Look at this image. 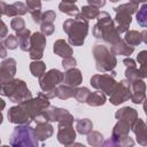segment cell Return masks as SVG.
I'll use <instances>...</instances> for the list:
<instances>
[{"mask_svg": "<svg viewBox=\"0 0 147 147\" xmlns=\"http://www.w3.org/2000/svg\"><path fill=\"white\" fill-rule=\"evenodd\" d=\"M96 20L98 22L92 29V33L96 39H102L110 45H114L122 39L121 33L116 28L115 21H113L107 11H100Z\"/></svg>", "mask_w": 147, "mask_h": 147, "instance_id": "6da1fadb", "label": "cell"}, {"mask_svg": "<svg viewBox=\"0 0 147 147\" xmlns=\"http://www.w3.org/2000/svg\"><path fill=\"white\" fill-rule=\"evenodd\" d=\"M88 20H85L80 16L75 18H68L63 23V31L68 34V42L71 46H83L85 38L88 33Z\"/></svg>", "mask_w": 147, "mask_h": 147, "instance_id": "7a4b0ae2", "label": "cell"}, {"mask_svg": "<svg viewBox=\"0 0 147 147\" xmlns=\"http://www.w3.org/2000/svg\"><path fill=\"white\" fill-rule=\"evenodd\" d=\"M1 95L7 96L9 101L14 103H21L32 98V93L26 86V83L22 79L14 78L9 82L1 84Z\"/></svg>", "mask_w": 147, "mask_h": 147, "instance_id": "3957f363", "label": "cell"}, {"mask_svg": "<svg viewBox=\"0 0 147 147\" xmlns=\"http://www.w3.org/2000/svg\"><path fill=\"white\" fill-rule=\"evenodd\" d=\"M9 144L13 147H38L39 140L34 127L31 125H17L10 134Z\"/></svg>", "mask_w": 147, "mask_h": 147, "instance_id": "277c9868", "label": "cell"}, {"mask_svg": "<svg viewBox=\"0 0 147 147\" xmlns=\"http://www.w3.org/2000/svg\"><path fill=\"white\" fill-rule=\"evenodd\" d=\"M93 57L95 61V68L100 72H111L114 71L117 59L115 54L109 51L105 45H95L93 47Z\"/></svg>", "mask_w": 147, "mask_h": 147, "instance_id": "5b68a950", "label": "cell"}, {"mask_svg": "<svg viewBox=\"0 0 147 147\" xmlns=\"http://www.w3.org/2000/svg\"><path fill=\"white\" fill-rule=\"evenodd\" d=\"M20 105L26 110V113L31 116V118L36 123H38V122L44 121L42 119V114L51 106V102H49V99L37 95L36 98H31L29 100H25V101L21 102Z\"/></svg>", "mask_w": 147, "mask_h": 147, "instance_id": "8992f818", "label": "cell"}, {"mask_svg": "<svg viewBox=\"0 0 147 147\" xmlns=\"http://www.w3.org/2000/svg\"><path fill=\"white\" fill-rule=\"evenodd\" d=\"M116 83L117 82L115 80V76H113L111 74H96L93 75L90 79V84L92 85V87L103 92L106 95L111 94Z\"/></svg>", "mask_w": 147, "mask_h": 147, "instance_id": "52a82bcc", "label": "cell"}, {"mask_svg": "<svg viewBox=\"0 0 147 147\" xmlns=\"http://www.w3.org/2000/svg\"><path fill=\"white\" fill-rule=\"evenodd\" d=\"M64 74L59 69H51L39 78V86L42 91H54L56 86L63 83Z\"/></svg>", "mask_w": 147, "mask_h": 147, "instance_id": "ba28073f", "label": "cell"}, {"mask_svg": "<svg viewBox=\"0 0 147 147\" xmlns=\"http://www.w3.org/2000/svg\"><path fill=\"white\" fill-rule=\"evenodd\" d=\"M131 99V91H130V80L123 79L119 83H116L111 94L109 95V102L114 106H119L125 101Z\"/></svg>", "mask_w": 147, "mask_h": 147, "instance_id": "9c48e42d", "label": "cell"}, {"mask_svg": "<svg viewBox=\"0 0 147 147\" xmlns=\"http://www.w3.org/2000/svg\"><path fill=\"white\" fill-rule=\"evenodd\" d=\"M46 36L41 32H33L30 39L29 56L33 60H41L44 56V51L46 48Z\"/></svg>", "mask_w": 147, "mask_h": 147, "instance_id": "30bf717a", "label": "cell"}, {"mask_svg": "<svg viewBox=\"0 0 147 147\" xmlns=\"http://www.w3.org/2000/svg\"><path fill=\"white\" fill-rule=\"evenodd\" d=\"M7 118L10 123L16 125H30L33 119L26 113V110L18 103L17 106H13L7 111Z\"/></svg>", "mask_w": 147, "mask_h": 147, "instance_id": "8fae6325", "label": "cell"}, {"mask_svg": "<svg viewBox=\"0 0 147 147\" xmlns=\"http://www.w3.org/2000/svg\"><path fill=\"white\" fill-rule=\"evenodd\" d=\"M130 91H131V101L134 105H140L146 99V83L144 79H134L130 82Z\"/></svg>", "mask_w": 147, "mask_h": 147, "instance_id": "7c38bea8", "label": "cell"}, {"mask_svg": "<svg viewBox=\"0 0 147 147\" xmlns=\"http://www.w3.org/2000/svg\"><path fill=\"white\" fill-rule=\"evenodd\" d=\"M0 6H1V14L3 16L16 17V16H23V15H25L28 13L26 5H24L21 1H16V2H14L11 5H8L3 0H1Z\"/></svg>", "mask_w": 147, "mask_h": 147, "instance_id": "4fadbf2b", "label": "cell"}, {"mask_svg": "<svg viewBox=\"0 0 147 147\" xmlns=\"http://www.w3.org/2000/svg\"><path fill=\"white\" fill-rule=\"evenodd\" d=\"M16 60L13 57L3 59L0 64V83L3 84L14 79L16 74Z\"/></svg>", "mask_w": 147, "mask_h": 147, "instance_id": "5bb4252c", "label": "cell"}, {"mask_svg": "<svg viewBox=\"0 0 147 147\" xmlns=\"http://www.w3.org/2000/svg\"><path fill=\"white\" fill-rule=\"evenodd\" d=\"M57 141L64 146H71L76 140V130L72 125L57 126Z\"/></svg>", "mask_w": 147, "mask_h": 147, "instance_id": "9a60e30c", "label": "cell"}, {"mask_svg": "<svg viewBox=\"0 0 147 147\" xmlns=\"http://www.w3.org/2000/svg\"><path fill=\"white\" fill-rule=\"evenodd\" d=\"M131 130L136 134L137 142L141 146H147V124L141 118L138 117Z\"/></svg>", "mask_w": 147, "mask_h": 147, "instance_id": "2e32d148", "label": "cell"}, {"mask_svg": "<svg viewBox=\"0 0 147 147\" xmlns=\"http://www.w3.org/2000/svg\"><path fill=\"white\" fill-rule=\"evenodd\" d=\"M115 117L116 119L124 121L131 126H133V124L138 119V111L132 107H123L115 113Z\"/></svg>", "mask_w": 147, "mask_h": 147, "instance_id": "e0dca14e", "label": "cell"}, {"mask_svg": "<svg viewBox=\"0 0 147 147\" xmlns=\"http://www.w3.org/2000/svg\"><path fill=\"white\" fill-rule=\"evenodd\" d=\"M34 132L36 136L38 138L39 141H45L48 138H51L54 133V127L51 124V122L47 121H42V122H38L36 127H34Z\"/></svg>", "mask_w": 147, "mask_h": 147, "instance_id": "ac0fdd59", "label": "cell"}, {"mask_svg": "<svg viewBox=\"0 0 147 147\" xmlns=\"http://www.w3.org/2000/svg\"><path fill=\"white\" fill-rule=\"evenodd\" d=\"M82 82H83V75H82V71L79 69L71 68L64 72L63 83L65 85H69L72 87H78L82 84Z\"/></svg>", "mask_w": 147, "mask_h": 147, "instance_id": "d6986e66", "label": "cell"}, {"mask_svg": "<svg viewBox=\"0 0 147 147\" xmlns=\"http://www.w3.org/2000/svg\"><path fill=\"white\" fill-rule=\"evenodd\" d=\"M28 11L31 14V17L34 23L41 24V0H25Z\"/></svg>", "mask_w": 147, "mask_h": 147, "instance_id": "ffe728a7", "label": "cell"}, {"mask_svg": "<svg viewBox=\"0 0 147 147\" xmlns=\"http://www.w3.org/2000/svg\"><path fill=\"white\" fill-rule=\"evenodd\" d=\"M53 52L56 55H59V56H61L63 59L64 57H68V56H72V53H74L70 44L67 42L64 39H57L54 42V45H53Z\"/></svg>", "mask_w": 147, "mask_h": 147, "instance_id": "44dd1931", "label": "cell"}, {"mask_svg": "<svg viewBox=\"0 0 147 147\" xmlns=\"http://www.w3.org/2000/svg\"><path fill=\"white\" fill-rule=\"evenodd\" d=\"M114 21H115V24H116L118 32L125 33L126 31H129L130 24L132 22V17L130 14H126V13H116Z\"/></svg>", "mask_w": 147, "mask_h": 147, "instance_id": "7402d4cb", "label": "cell"}, {"mask_svg": "<svg viewBox=\"0 0 147 147\" xmlns=\"http://www.w3.org/2000/svg\"><path fill=\"white\" fill-rule=\"evenodd\" d=\"M110 51L115 54V55H125V56H130L133 52H134V47L130 46L124 39H121L119 41H117L116 44L111 45Z\"/></svg>", "mask_w": 147, "mask_h": 147, "instance_id": "603a6c76", "label": "cell"}, {"mask_svg": "<svg viewBox=\"0 0 147 147\" xmlns=\"http://www.w3.org/2000/svg\"><path fill=\"white\" fill-rule=\"evenodd\" d=\"M132 129V126L130 124H127L124 121L117 119V123L114 125L113 131H111V137L113 138H122L125 136H129L130 130Z\"/></svg>", "mask_w": 147, "mask_h": 147, "instance_id": "cb8c5ba5", "label": "cell"}, {"mask_svg": "<svg viewBox=\"0 0 147 147\" xmlns=\"http://www.w3.org/2000/svg\"><path fill=\"white\" fill-rule=\"evenodd\" d=\"M16 36L18 38V47L23 52H29L30 48V39H31V31L29 29H23L16 32Z\"/></svg>", "mask_w": 147, "mask_h": 147, "instance_id": "d4e9b609", "label": "cell"}, {"mask_svg": "<svg viewBox=\"0 0 147 147\" xmlns=\"http://www.w3.org/2000/svg\"><path fill=\"white\" fill-rule=\"evenodd\" d=\"M107 102V96L103 92L101 91H95V92H91V94L87 98L86 103L91 107H100L103 106Z\"/></svg>", "mask_w": 147, "mask_h": 147, "instance_id": "484cf974", "label": "cell"}, {"mask_svg": "<svg viewBox=\"0 0 147 147\" xmlns=\"http://www.w3.org/2000/svg\"><path fill=\"white\" fill-rule=\"evenodd\" d=\"M103 146H119V147H127V146H133L134 141L130 136H125L122 138H113L110 137L108 140L103 141Z\"/></svg>", "mask_w": 147, "mask_h": 147, "instance_id": "4316f807", "label": "cell"}, {"mask_svg": "<svg viewBox=\"0 0 147 147\" xmlns=\"http://www.w3.org/2000/svg\"><path fill=\"white\" fill-rule=\"evenodd\" d=\"M76 88L77 87H72V86H69V85H59L56 86L55 88V93H56V96L61 100H67V99H70V98H74L75 96V93H76Z\"/></svg>", "mask_w": 147, "mask_h": 147, "instance_id": "83f0119b", "label": "cell"}, {"mask_svg": "<svg viewBox=\"0 0 147 147\" xmlns=\"http://www.w3.org/2000/svg\"><path fill=\"white\" fill-rule=\"evenodd\" d=\"M76 131L79 134L87 136L90 132L93 131V123L88 118H79L76 121Z\"/></svg>", "mask_w": 147, "mask_h": 147, "instance_id": "f1b7e54d", "label": "cell"}, {"mask_svg": "<svg viewBox=\"0 0 147 147\" xmlns=\"http://www.w3.org/2000/svg\"><path fill=\"white\" fill-rule=\"evenodd\" d=\"M59 9L61 13H64L69 16H72V17H77L79 14H80V10L79 8L74 3V2H60L59 5Z\"/></svg>", "mask_w": 147, "mask_h": 147, "instance_id": "f546056e", "label": "cell"}, {"mask_svg": "<svg viewBox=\"0 0 147 147\" xmlns=\"http://www.w3.org/2000/svg\"><path fill=\"white\" fill-rule=\"evenodd\" d=\"M124 40L130 45V46H139L142 42V37L141 32H138L137 30H129L125 32Z\"/></svg>", "mask_w": 147, "mask_h": 147, "instance_id": "4dcf8cb0", "label": "cell"}, {"mask_svg": "<svg viewBox=\"0 0 147 147\" xmlns=\"http://www.w3.org/2000/svg\"><path fill=\"white\" fill-rule=\"evenodd\" d=\"M30 71L33 77L40 78L46 72V64L40 60H33L30 63Z\"/></svg>", "mask_w": 147, "mask_h": 147, "instance_id": "1f68e13d", "label": "cell"}, {"mask_svg": "<svg viewBox=\"0 0 147 147\" xmlns=\"http://www.w3.org/2000/svg\"><path fill=\"white\" fill-rule=\"evenodd\" d=\"M100 14V10L99 8L96 7H93L91 5H87V6H83L82 9H80V14L78 16L85 18V20H93V18H96Z\"/></svg>", "mask_w": 147, "mask_h": 147, "instance_id": "d6a6232c", "label": "cell"}, {"mask_svg": "<svg viewBox=\"0 0 147 147\" xmlns=\"http://www.w3.org/2000/svg\"><path fill=\"white\" fill-rule=\"evenodd\" d=\"M138 5H139V3L129 1V2H126V3H123V5H119V6H117V7H114L113 9H114L115 13H126V14L132 15V14H134V13L138 11V9H139V8H138Z\"/></svg>", "mask_w": 147, "mask_h": 147, "instance_id": "836d02e7", "label": "cell"}, {"mask_svg": "<svg viewBox=\"0 0 147 147\" xmlns=\"http://www.w3.org/2000/svg\"><path fill=\"white\" fill-rule=\"evenodd\" d=\"M137 61L140 64L139 71L141 75V78H147V51H140L137 55Z\"/></svg>", "mask_w": 147, "mask_h": 147, "instance_id": "e575fe53", "label": "cell"}, {"mask_svg": "<svg viewBox=\"0 0 147 147\" xmlns=\"http://www.w3.org/2000/svg\"><path fill=\"white\" fill-rule=\"evenodd\" d=\"M75 118L74 116L64 108H61V113L57 121V126H65V125H72Z\"/></svg>", "mask_w": 147, "mask_h": 147, "instance_id": "d590c367", "label": "cell"}, {"mask_svg": "<svg viewBox=\"0 0 147 147\" xmlns=\"http://www.w3.org/2000/svg\"><path fill=\"white\" fill-rule=\"evenodd\" d=\"M136 18L141 28L147 29V2H145L136 13Z\"/></svg>", "mask_w": 147, "mask_h": 147, "instance_id": "8d00e7d4", "label": "cell"}, {"mask_svg": "<svg viewBox=\"0 0 147 147\" xmlns=\"http://www.w3.org/2000/svg\"><path fill=\"white\" fill-rule=\"evenodd\" d=\"M87 142L91 146H101L103 144V136L99 131H92L87 134Z\"/></svg>", "mask_w": 147, "mask_h": 147, "instance_id": "74e56055", "label": "cell"}, {"mask_svg": "<svg viewBox=\"0 0 147 147\" xmlns=\"http://www.w3.org/2000/svg\"><path fill=\"white\" fill-rule=\"evenodd\" d=\"M90 94H91V91H90L87 87H85V86H83V87H77L74 98H75L79 103H86L87 98H88Z\"/></svg>", "mask_w": 147, "mask_h": 147, "instance_id": "f35d334b", "label": "cell"}, {"mask_svg": "<svg viewBox=\"0 0 147 147\" xmlns=\"http://www.w3.org/2000/svg\"><path fill=\"white\" fill-rule=\"evenodd\" d=\"M2 42H3V45L8 48V49H16L20 45H18V38H17V36H15V34H8L5 39H2L1 40Z\"/></svg>", "mask_w": 147, "mask_h": 147, "instance_id": "ab89813d", "label": "cell"}, {"mask_svg": "<svg viewBox=\"0 0 147 147\" xmlns=\"http://www.w3.org/2000/svg\"><path fill=\"white\" fill-rule=\"evenodd\" d=\"M124 74H125V78L129 79L130 82L131 80H134V79H140L141 78L140 71H139V69L137 67H126Z\"/></svg>", "mask_w": 147, "mask_h": 147, "instance_id": "60d3db41", "label": "cell"}, {"mask_svg": "<svg viewBox=\"0 0 147 147\" xmlns=\"http://www.w3.org/2000/svg\"><path fill=\"white\" fill-rule=\"evenodd\" d=\"M10 28H11L15 32H17V31H20V30H23V29H25V21H24L21 16H16V17H14V18L11 20V22H10Z\"/></svg>", "mask_w": 147, "mask_h": 147, "instance_id": "b9f144b4", "label": "cell"}, {"mask_svg": "<svg viewBox=\"0 0 147 147\" xmlns=\"http://www.w3.org/2000/svg\"><path fill=\"white\" fill-rule=\"evenodd\" d=\"M54 30H55L54 23H45V22H42V23L40 24V32L44 33L45 36H51V34H53Z\"/></svg>", "mask_w": 147, "mask_h": 147, "instance_id": "7bdbcfd3", "label": "cell"}, {"mask_svg": "<svg viewBox=\"0 0 147 147\" xmlns=\"http://www.w3.org/2000/svg\"><path fill=\"white\" fill-rule=\"evenodd\" d=\"M56 18V14L54 10H46L42 13V16H41V23L45 22V23H54Z\"/></svg>", "mask_w": 147, "mask_h": 147, "instance_id": "ee69618b", "label": "cell"}, {"mask_svg": "<svg viewBox=\"0 0 147 147\" xmlns=\"http://www.w3.org/2000/svg\"><path fill=\"white\" fill-rule=\"evenodd\" d=\"M77 64V60L74 57V56H68V57H64L62 60V67L68 70V69H71V68H75Z\"/></svg>", "mask_w": 147, "mask_h": 147, "instance_id": "f6af8a7d", "label": "cell"}, {"mask_svg": "<svg viewBox=\"0 0 147 147\" xmlns=\"http://www.w3.org/2000/svg\"><path fill=\"white\" fill-rule=\"evenodd\" d=\"M87 2H88V5L96 7V8H101L106 5V0H87Z\"/></svg>", "mask_w": 147, "mask_h": 147, "instance_id": "bcb514c9", "label": "cell"}, {"mask_svg": "<svg viewBox=\"0 0 147 147\" xmlns=\"http://www.w3.org/2000/svg\"><path fill=\"white\" fill-rule=\"evenodd\" d=\"M123 63H124V65H125V67H137L136 60L131 59L130 56H129V57H125V59L123 60Z\"/></svg>", "mask_w": 147, "mask_h": 147, "instance_id": "7dc6e473", "label": "cell"}, {"mask_svg": "<svg viewBox=\"0 0 147 147\" xmlns=\"http://www.w3.org/2000/svg\"><path fill=\"white\" fill-rule=\"evenodd\" d=\"M0 48H1V53H0V56H1L2 59H5V57H6V55H7V52H6V48H7V47L3 45V42H2V41L0 42Z\"/></svg>", "mask_w": 147, "mask_h": 147, "instance_id": "c3c4849f", "label": "cell"}, {"mask_svg": "<svg viewBox=\"0 0 147 147\" xmlns=\"http://www.w3.org/2000/svg\"><path fill=\"white\" fill-rule=\"evenodd\" d=\"M1 25H2V31H1V38H5V37H7V25H6V23L2 21L1 22Z\"/></svg>", "mask_w": 147, "mask_h": 147, "instance_id": "681fc988", "label": "cell"}, {"mask_svg": "<svg viewBox=\"0 0 147 147\" xmlns=\"http://www.w3.org/2000/svg\"><path fill=\"white\" fill-rule=\"evenodd\" d=\"M141 37H142V41L147 45V29L144 30V31H141Z\"/></svg>", "mask_w": 147, "mask_h": 147, "instance_id": "f907efd6", "label": "cell"}, {"mask_svg": "<svg viewBox=\"0 0 147 147\" xmlns=\"http://www.w3.org/2000/svg\"><path fill=\"white\" fill-rule=\"evenodd\" d=\"M129 1H131V2H136V3H140V2H147V0H129Z\"/></svg>", "mask_w": 147, "mask_h": 147, "instance_id": "816d5d0a", "label": "cell"}, {"mask_svg": "<svg viewBox=\"0 0 147 147\" xmlns=\"http://www.w3.org/2000/svg\"><path fill=\"white\" fill-rule=\"evenodd\" d=\"M142 107H144V111H145V114H146V116H147V103H146V102H144ZM146 124H147V123H146Z\"/></svg>", "mask_w": 147, "mask_h": 147, "instance_id": "f5cc1de1", "label": "cell"}, {"mask_svg": "<svg viewBox=\"0 0 147 147\" xmlns=\"http://www.w3.org/2000/svg\"><path fill=\"white\" fill-rule=\"evenodd\" d=\"M62 1H64V2H74L75 3L77 0H62Z\"/></svg>", "mask_w": 147, "mask_h": 147, "instance_id": "db71d44e", "label": "cell"}, {"mask_svg": "<svg viewBox=\"0 0 147 147\" xmlns=\"http://www.w3.org/2000/svg\"><path fill=\"white\" fill-rule=\"evenodd\" d=\"M111 2H117V1H119V0H110Z\"/></svg>", "mask_w": 147, "mask_h": 147, "instance_id": "11a10c76", "label": "cell"}, {"mask_svg": "<svg viewBox=\"0 0 147 147\" xmlns=\"http://www.w3.org/2000/svg\"><path fill=\"white\" fill-rule=\"evenodd\" d=\"M45 1H51V0H45Z\"/></svg>", "mask_w": 147, "mask_h": 147, "instance_id": "9f6ffc18", "label": "cell"}]
</instances>
